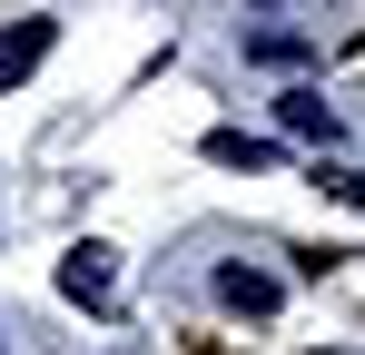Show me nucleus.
<instances>
[{
	"label": "nucleus",
	"instance_id": "nucleus-1",
	"mask_svg": "<svg viewBox=\"0 0 365 355\" xmlns=\"http://www.w3.org/2000/svg\"><path fill=\"white\" fill-rule=\"evenodd\" d=\"M109 287H119V257H109V247H69L60 296H79V306H109Z\"/></svg>",
	"mask_w": 365,
	"mask_h": 355
},
{
	"label": "nucleus",
	"instance_id": "nucleus-2",
	"mask_svg": "<svg viewBox=\"0 0 365 355\" xmlns=\"http://www.w3.org/2000/svg\"><path fill=\"white\" fill-rule=\"evenodd\" d=\"M50 40H60L50 20H20V30H0V89H20V79L50 59Z\"/></svg>",
	"mask_w": 365,
	"mask_h": 355
},
{
	"label": "nucleus",
	"instance_id": "nucleus-3",
	"mask_svg": "<svg viewBox=\"0 0 365 355\" xmlns=\"http://www.w3.org/2000/svg\"><path fill=\"white\" fill-rule=\"evenodd\" d=\"M277 277H267V267H217V306H237V316H277Z\"/></svg>",
	"mask_w": 365,
	"mask_h": 355
},
{
	"label": "nucleus",
	"instance_id": "nucleus-4",
	"mask_svg": "<svg viewBox=\"0 0 365 355\" xmlns=\"http://www.w3.org/2000/svg\"><path fill=\"white\" fill-rule=\"evenodd\" d=\"M277 118H287L297 138H326V148H336V109H326L316 89H287V99H277Z\"/></svg>",
	"mask_w": 365,
	"mask_h": 355
},
{
	"label": "nucleus",
	"instance_id": "nucleus-5",
	"mask_svg": "<svg viewBox=\"0 0 365 355\" xmlns=\"http://www.w3.org/2000/svg\"><path fill=\"white\" fill-rule=\"evenodd\" d=\"M207 158H217V168H267V158H277V138H247V128H207Z\"/></svg>",
	"mask_w": 365,
	"mask_h": 355
}]
</instances>
